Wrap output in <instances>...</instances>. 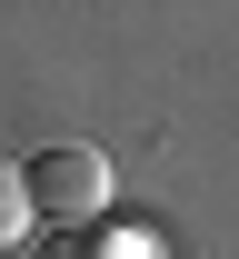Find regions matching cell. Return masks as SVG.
<instances>
[{"label":"cell","mask_w":239,"mask_h":259,"mask_svg":"<svg viewBox=\"0 0 239 259\" xmlns=\"http://www.w3.org/2000/svg\"><path fill=\"white\" fill-rule=\"evenodd\" d=\"M20 180H30V209H40V220H60V229H100V220H110V160H100V150H80V140L20 160Z\"/></svg>","instance_id":"6da1fadb"},{"label":"cell","mask_w":239,"mask_h":259,"mask_svg":"<svg viewBox=\"0 0 239 259\" xmlns=\"http://www.w3.org/2000/svg\"><path fill=\"white\" fill-rule=\"evenodd\" d=\"M30 180H20V160H0V249H20V229H30Z\"/></svg>","instance_id":"7a4b0ae2"},{"label":"cell","mask_w":239,"mask_h":259,"mask_svg":"<svg viewBox=\"0 0 239 259\" xmlns=\"http://www.w3.org/2000/svg\"><path fill=\"white\" fill-rule=\"evenodd\" d=\"M40 259H139L130 239H90V229H70V239H50Z\"/></svg>","instance_id":"3957f363"}]
</instances>
